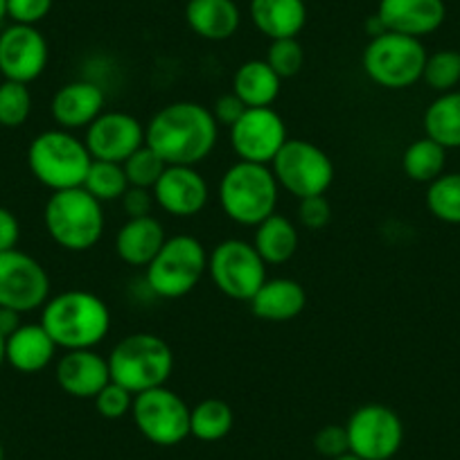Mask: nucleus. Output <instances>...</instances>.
<instances>
[{"label": "nucleus", "mask_w": 460, "mask_h": 460, "mask_svg": "<svg viewBox=\"0 0 460 460\" xmlns=\"http://www.w3.org/2000/svg\"><path fill=\"white\" fill-rule=\"evenodd\" d=\"M21 240V224L10 208L0 206V253L14 251Z\"/></svg>", "instance_id": "nucleus-43"}, {"label": "nucleus", "mask_w": 460, "mask_h": 460, "mask_svg": "<svg viewBox=\"0 0 460 460\" xmlns=\"http://www.w3.org/2000/svg\"><path fill=\"white\" fill-rule=\"evenodd\" d=\"M278 185L271 167L237 161L219 181V206L230 221L240 226H258L276 212Z\"/></svg>", "instance_id": "nucleus-4"}, {"label": "nucleus", "mask_w": 460, "mask_h": 460, "mask_svg": "<svg viewBox=\"0 0 460 460\" xmlns=\"http://www.w3.org/2000/svg\"><path fill=\"white\" fill-rule=\"evenodd\" d=\"M165 240V228L156 217H134L127 219V224L115 235V255L129 267L147 269Z\"/></svg>", "instance_id": "nucleus-22"}, {"label": "nucleus", "mask_w": 460, "mask_h": 460, "mask_svg": "<svg viewBox=\"0 0 460 460\" xmlns=\"http://www.w3.org/2000/svg\"><path fill=\"white\" fill-rule=\"evenodd\" d=\"M91 163L93 158L86 143L66 129L43 131L30 143L28 149L30 172L52 192L82 188Z\"/></svg>", "instance_id": "nucleus-6"}, {"label": "nucleus", "mask_w": 460, "mask_h": 460, "mask_svg": "<svg viewBox=\"0 0 460 460\" xmlns=\"http://www.w3.org/2000/svg\"><path fill=\"white\" fill-rule=\"evenodd\" d=\"M219 138L212 111L197 102H174L154 115L145 127V145L167 165L197 167L206 161Z\"/></svg>", "instance_id": "nucleus-1"}, {"label": "nucleus", "mask_w": 460, "mask_h": 460, "mask_svg": "<svg viewBox=\"0 0 460 460\" xmlns=\"http://www.w3.org/2000/svg\"><path fill=\"white\" fill-rule=\"evenodd\" d=\"M251 21L271 41L298 39L307 23V5L305 0H251Z\"/></svg>", "instance_id": "nucleus-25"}, {"label": "nucleus", "mask_w": 460, "mask_h": 460, "mask_svg": "<svg viewBox=\"0 0 460 460\" xmlns=\"http://www.w3.org/2000/svg\"><path fill=\"white\" fill-rule=\"evenodd\" d=\"M280 88L282 79L273 73V68L264 59L244 61L233 75V93L249 109L271 106L280 95Z\"/></svg>", "instance_id": "nucleus-26"}, {"label": "nucleus", "mask_w": 460, "mask_h": 460, "mask_svg": "<svg viewBox=\"0 0 460 460\" xmlns=\"http://www.w3.org/2000/svg\"><path fill=\"white\" fill-rule=\"evenodd\" d=\"M50 300V276L39 260L23 251L0 253V307L19 314L43 309Z\"/></svg>", "instance_id": "nucleus-13"}, {"label": "nucleus", "mask_w": 460, "mask_h": 460, "mask_svg": "<svg viewBox=\"0 0 460 460\" xmlns=\"http://www.w3.org/2000/svg\"><path fill=\"white\" fill-rule=\"evenodd\" d=\"M249 109V106L244 104V102L240 100V97L235 95V93H226V95L217 97L215 106H212V118L217 120V125L219 127H233L237 120H240L242 115H244V111Z\"/></svg>", "instance_id": "nucleus-41"}, {"label": "nucleus", "mask_w": 460, "mask_h": 460, "mask_svg": "<svg viewBox=\"0 0 460 460\" xmlns=\"http://www.w3.org/2000/svg\"><path fill=\"white\" fill-rule=\"evenodd\" d=\"M52 0H7V19L19 25H37L50 14Z\"/></svg>", "instance_id": "nucleus-40"}, {"label": "nucleus", "mask_w": 460, "mask_h": 460, "mask_svg": "<svg viewBox=\"0 0 460 460\" xmlns=\"http://www.w3.org/2000/svg\"><path fill=\"white\" fill-rule=\"evenodd\" d=\"M41 325L61 350H95L111 332V312L100 296L70 289L43 305Z\"/></svg>", "instance_id": "nucleus-2"}, {"label": "nucleus", "mask_w": 460, "mask_h": 460, "mask_svg": "<svg viewBox=\"0 0 460 460\" xmlns=\"http://www.w3.org/2000/svg\"><path fill=\"white\" fill-rule=\"evenodd\" d=\"M249 305L251 312L260 321L287 323L303 314L305 305H307V294H305L303 285L291 278H273L260 287Z\"/></svg>", "instance_id": "nucleus-23"}, {"label": "nucleus", "mask_w": 460, "mask_h": 460, "mask_svg": "<svg viewBox=\"0 0 460 460\" xmlns=\"http://www.w3.org/2000/svg\"><path fill=\"white\" fill-rule=\"evenodd\" d=\"M5 364H7L5 361V336L0 334V368H3Z\"/></svg>", "instance_id": "nucleus-45"}, {"label": "nucleus", "mask_w": 460, "mask_h": 460, "mask_svg": "<svg viewBox=\"0 0 460 460\" xmlns=\"http://www.w3.org/2000/svg\"><path fill=\"white\" fill-rule=\"evenodd\" d=\"M377 19L386 32L422 39L445 23L447 5L445 0H379Z\"/></svg>", "instance_id": "nucleus-18"}, {"label": "nucleus", "mask_w": 460, "mask_h": 460, "mask_svg": "<svg viewBox=\"0 0 460 460\" xmlns=\"http://www.w3.org/2000/svg\"><path fill=\"white\" fill-rule=\"evenodd\" d=\"M7 19V0H0V23Z\"/></svg>", "instance_id": "nucleus-46"}, {"label": "nucleus", "mask_w": 460, "mask_h": 460, "mask_svg": "<svg viewBox=\"0 0 460 460\" xmlns=\"http://www.w3.org/2000/svg\"><path fill=\"white\" fill-rule=\"evenodd\" d=\"M61 391L77 400H95L97 393L111 382L106 357L95 350H66L55 366Z\"/></svg>", "instance_id": "nucleus-19"}, {"label": "nucleus", "mask_w": 460, "mask_h": 460, "mask_svg": "<svg viewBox=\"0 0 460 460\" xmlns=\"http://www.w3.org/2000/svg\"><path fill=\"white\" fill-rule=\"evenodd\" d=\"M86 149L93 161L125 163L145 145V127L125 111H104L86 127Z\"/></svg>", "instance_id": "nucleus-15"}, {"label": "nucleus", "mask_w": 460, "mask_h": 460, "mask_svg": "<svg viewBox=\"0 0 460 460\" xmlns=\"http://www.w3.org/2000/svg\"><path fill=\"white\" fill-rule=\"evenodd\" d=\"M185 21L197 37L226 41L240 30L242 12L235 0H188Z\"/></svg>", "instance_id": "nucleus-24"}, {"label": "nucleus", "mask_w": 460, "mask_h": 460, "mask_svg": "<svg viewBox=\"0 0 460 460\" xmlns=\"http://www.w3.org/2000/svg\"><path fill=\"white\" fill-rule=\"evenodd\" d=\"M422 82L436 93L456 91L460 84V52L456 50H438L427 57L424 64Z\"/></svg>", "instance_id": "nucleus-34"}, {"label": "nucleus", "mask_w": 460, "mask_h": 460, "mask_svg": "<svg viewBox=\"0 0 460 460\" xmlns=\"http://www.w3.org/2000/svg\"><path fill=\"white\" fill-rule=\"evenodd\" d=\"M269 167H271L278 185L298 201L325 194L334 181L332 158L309 140H287Z\"/></svg>", "instance_id": "nucleus-9"}, {"label": "nucleus", "mask_w": 460, "mask_h": 460, "mask_svg": "<svg viewBox=\"0 0 460 460\" xmlns=\"http://www.w3.org/2000/svg\"><path fill=\"white\" fill-rule=\"evenodd\" d=\"M190 411L179 393L158 386L134 397L131 418L152 445L174 447L190 438Z\"/></svg>", "instance_id": "nucleus-11"}, {"label": "nucleus", "mask_w": 460, "mask_h": 460, "mask_svg": "<svg viewBox=\"0 0 460 460\" xmlns=\"http://www.w3.org/2000/svg\"><path fill=\"white\" fill-rule=\"evenodd\" d=\"M334 460H364V458H359V456H355V454H350V451H348V454L339 456V458H334Z\"/></svg>", "instance_id": "nucleus-47"}, {"label": "nucleus", "mask_w": 460, "mask_h": 460, "mask_svg": "<svg viewBox=\"0 0 460 460\" xmlns=\"http://www.w3.org/2000/svg\"><path fill=\"white\" fill-rule=\"evenodd\" d=\"M145 271V280L154 294L170 300L183 298L208 271V251L192 235L167 237Z\"/></svg>", "instance_id": "nucleus-7"}, {"label": "nucleus", "mask_w": 460, "mask_h": 460, "mask_svg": "<svg viewBox=\"0 0 460 460\" xmlns=\"http://www.w3.org/2000/svg\"><path fill=\"white\" fill-rule=\"evenodd\" d=\"M298 228L287 217L273 212L269 219L255 226L253 246L267 264H285L298 251Z\"/></svg>", "instance_id": "nucleus-27"}, {"label": "nucleus", "mask_w": 460, "mask_h": 460, "mask_svg": "<svg viewBox=\"0 0 460 460\" xmlns=\"http://www.w3.org/2000/svg\"><path fill=\"white\" fill-rule=\"evenodd\" d=\"M122 167H125L127 181H129L131 188L154 190L163 172L167 170V163L149 145H143L138 152H134L122 163Z\"/></svg>", "instance_id": "nucleus-35"}, {"label": "nucleus", "mask_w": 460, "mask_h": 460, "mask_svg": "<svg viewBox=\"0 0 460 460\" xmlns=\"http://www.w3.org/2000/svg\"><path fill=\"white\" fill-rule=\"evenodd\" d=\"M152 192L156 206L179 219L199 215L210 197L206 179L199 174L197 167L190 165H167Z\"/></svg>", "instance_id": "nucleus-17"}, {"label": "nucleus", "mask_w": 460, "mask_h": 460, "mask_svg": "<svg viewBox=\"0 0 460 460\" xmlns=\"http://www.w3.org/2000/svg\"><path fill=\"white\" fill-rule=\"evenodd\" d=\"M208 273L212 285L224 296L251 303L260 287L269 280L267 262L253 244L244 240H224L208 255Z\"/></svg>", "instance_id": "nucleus-10"}, {"label": "nucleus", "mask_w": 460, "mask_h": 460, "mask_svg": "<svg viewBox=\"0 0 460 460\" xmlns=\"http://www.w3.org/2000/svg\"><path fill=\"white\" fill-rule=\"evenodd\" d=\"M104 91L97 84L79 79V82L64 84L55 93L50 111L59 129H86L91 122H95L104 113Z\"/></svg>", "instance_id": "nucleus-20"}, {"label": "nucleus", "mask_w": 460, "mask_h": 460, "mask_svg": "<svg viewBox=\"0 0 460 460\" xmlns=\"http://www.w3.org/2000/svg\"><path fill=\"white\" fill-rule=\"evenodd\" d=\"M424 134L445 149H460V91L442 93L427 106Z\"/></svg>", "instance_id": "nucleus-28"}, {"label": "nucleus", "mask_w": 460, "mask_h": 460, "mask_svg": "<svg viewBox=\"0 0 460 460\" xmlns=\"http://www.w3.org/2000/svg\"><path fill=\"white\" fill-rule=\"evenodd\" d=\"M314 449L330 460L348 454V451H350V442H348V431H345V427H341V424H327V427H323L321 431H316V436H314Z\"/></svg>", "instance_id": "nucleus-38"}, {"label": "nucleus", "mask_w": 460, "mask_h": 460, "mask_svg": "<svg viewBox=\"0 0 460 460\" xmlns=\"http://www.w3.org/2000/svg\"><path fill=\"white\" fill-rule=\"evenodd\" d=\"M106 361L111 382L120 384L134 395L165 386L174 370V355L167 341L149 332H136L118 341Z\"/></svg>", "instance_id": "nucleus-3"}, {"label": "nucleus", "mask_w": 460, "mask_h": 460, "mask_svg": "<svg viewBox=\"0 0 460 460\" xmlns=\"http://www.w3.org/2000/svg\"><path fill=\"white\" fill-rule=\"evenodd\" d=\"M447 149L431 138H420L411 143L402 154V170L415 183H431L445 174Z\"/></svg>", "instance_id": "nucleus-30"}, {"label": "nucleus", "mask_w": 460, "mask_h": 460, "mask_svg": "<svg viewBox=\"0 0 460 460\" xmlns=\"http://www.w3.org/2000/svg\"><path fill=\"white\" fill-rule=\"evenodd\" d=\"M48 235L57 246L70 253L91 251L104 233L102 203L84 188L52 192L43 210Z\"/></svg>", "instance_id": "nucleus-5"}, {"label": "nucleus", "mask_w": 460, "mask_h": 460, "mask_svg": "<svg viewBox=\"0 0 460 460\" xmlns=\"http://www.w3.org/2000/svg\"><path fill=\"white\" fill-rule=\"evenodd\" d=\"M427 50L422 41L406 34L384 32L370 39L364 50V73L388 91H404L422 79Z\"/></svg>", "instance_id": "nucleus-8"}, {"label": "nucleus", "mask_w": 460, "mask_h": 460, "mask_svg": "<svg viewBox=\"0 0 460 460\" xmlns=\"http://www.w3.org/2000/svg\"><path fill=\"white\" fill-rule=\"evenodd\" d=\"M57 343L41 323H23L5 339V361L23 375L46 370L57 357Z\"/></svg>", "instance_id": "nucleus-21"}, {"label": "nucleus", "mask_w": 460, "mask_h": 460, "mask_svg": "<svg viewBox=\"0 0 460 460\" xmlns=\"http://www.w3.org/2000/svg\"><path fill=\"white\" fill-rule=\"evenodd\" d=\"M235 424V413L230 409L228 402L203 400L190 411V436L201 442H219L233 431Z\"/></svg>", "instance_id": "nucleus-29"}, {"label": "nucleus", "mask_w": 460, "mask_h": 460, "mask_svg": "<svg viewBox=\"0 0 460 460\" xmlns=\"http://www.w3.org/2000/svg\"><path fill=\"white\" fill-rule=\"evenodd\" d=\"M122 208H125L127 217L134 219V217H147L152 215L154 206H156V199H154L152 190L145 188H131L122 194Z\"/></svg>", "instance_id": "nucleus-42"}, {"label": "nucleus", "mask_w": 460, "mask_h": 460, "mask_svg": "<svg viewBox=\"0 0 460 460\" xmlns=\"http://www.w3.org/2000/svg\"><path fill=\"white\" fill-rule=\"evenodd\" d=\"M48 41L37 25L12 23L0 32V75L3 79L32 84L48 66Z\"/></svg>", "instance_id": "nucleus-16"}, {"label": "nucleus", "mask_w": 460, "mask_h": 460, "mask_svg": "<svg viewBox=\"0 0 460 460\" xmlns=\"http://www.w3.org/2000/svg\"><path fill=\"white\" fill-rule=\"evenodd\" d=\"M32 113V93L28 84L3 79L0 84V127L19 129Z\"/></svg>", "instance_id": "nucleus-33"}, {"label": "nucleus", "mask_w": 460, "mask_h": 460, "mask_svg": "<svg viewBox=\"0 0 460 460\" xmlns=\"http://www.w3.org/2000/svg\"><path fill=\"white\" fill-rule=\"evenodd\" d=\"M287 125L271 106L246 109L244 115L230 127V145L244 163L271 165L273 158L287 143Z\"/></svg>", "instance_id": "nucleus-14"}, {"label": "nucleus", "mask_w": 460, "mask_h": 460, "mask_svg": "<svg viewBox=\"0 0 460 460\" xmlns=\"http://www.w3.org/2000/svg\"><path fill=\"white\" fill-rule=\"evenodd\" d=\"M82 188L100 203H109L120 201L122 194L129 190V181H127L125 167L120 163L93 161Z\"/></svg>", "instance_id": "nucleus-31"}, {"label": "nucleus", "mask_w": 460, "mask_h": 460, "mask_svg": "<svg viewBox=\"0 0 460 460\" xmlns=\"http://www.w3.org/2000/svg\"><path fill=\"white\" fill-rule=\"evenodd\" d=\"M21 325H23V323H21L19 312H14V309L10 307H0V334L7 339V336L14 334Z\"/></svg>", "instance_id": "nucleus-44"}, {"label": "nucleus", "mask_w": 460, "mask_h": 460, "mask_svg": "<svg viewBox=\"0 0 460 460\" xmlns=\"http://www.w3.org/2000/svg\"><path fill=\"white\" fill-rule=\"evenodd\" d=\"M134 393L122 388L120 384L109 382L100 393L95 395V411L106 420H120L125 415H131V406H134Z\"/></svg>", "instance_id": "nucleus-37"}, {"label": "nucleus", "mask_w": 460, "mask_h": 460, "mask_svg": "<svg viewBox=\"0 0 460 460\" xmlns=\"http://www.w3.org/2000/svg\"><path fill=\"white\" fill-rule=\"evenodd\" d=\"M350 454L364 460H391L404 442V424L400 415L384 404H364L350 415L348 424Z\"/></svg>", "instance_id": "nucleus-12"}, {"label": "nucleus", "mask_w": 460, "mask_h": 460, "mask_svg": "<svg viewBox=\"0 0 460 460\" xmlns=\"http://www.w3.org/2000/svg\"><path fill=\"white\" fill-rule=\"evenodd\" d=\"M267 61L280 79L296 77L303 70L305 50L298 39H276L267 50Z\"/></svg>", "instance_id": "nucleus-36"}, {"label": "nucleus", "mask_w": 460, "mask_h": 460, "mask_svg": "<svg viewBox=\"0 0 460 460\" xmlns=\"http://www.w3.org/2000/svg\"><path fill=\"white\" fill-rule=\"evenodd\" d=\"M332 219V206L325 199V194H316V197L300 199L298 203V221L303 228L307 230H321L330 224Z\"/></svg>", "instance_id": "nucleus-39"}, {"label": "nucleus", "mask_w": 460, "mask_h": 460, "mask_svg": "<svg viewBox=\"0 0 460 460\" xmlns=\"http://www.w3.org/2000/svg\"><path fill=\"white\" fill-rule=\"evenodd\" d=\"M0 460H5V451H3V445H0Z\"/></svg>", "instance_id": "nucleus-48"}, {"label": "nucleus", "mask_w": 460, "mask_h": 460, "mask_svg": "<svg viewBox=\"0 0 460 460\" xmlns=\"http://www.w3.org/2000/svg\"><path fill=\"white\" fill-rule=\"evenodd\" d=\"M427 208L445 224H460V172L442 174L429 183Z\"/></svg>", "instance_id": "nucleus-32"}]
</instances>
